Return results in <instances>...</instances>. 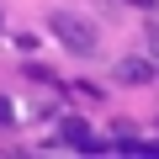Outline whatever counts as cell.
<instances>
[{"mask_svg":"<svg viewBox=\"0 0 159 159\" xmlns=\"http://www.w3.org/2000/svg\"><path fill=\"white\" fill-rule=\"evenodd\" d=\"M127 6H138V11H154V6H159V0H127Z\"/></svg>","mask_w":159,"mask_h":159,"instance_id":"5b68a950","label":"cell"},{"mask_svg":"<svg viewBox=\"0 0 159 159\" xmlns=\"http://www.w3.org/2000/svg\"><path fill=\"white\" fill-rule=\"evenodd\" d=\"M148 74H154V69H148L143 58H122V64H117V80H122V85H148Z\"/></svg>","mask_w":159,"mask_h":159,"instance_id":"3957f363","label":"cell"},{"mask_svg":"<svg viewBox=\"0 0 159 159\" xmlns=\"http://www.w3.org/2000/svg\"><path fill=\"white\" fill-rule=\"evenodd\" d=\"M48 32L69 48V53H96V27L85 16H74V11H53L48 16Z\"/></svg>","mask_w":159,"mask_h":159,"instance_id":"6da1fadb","label":"cell"},{"mask_svg":"<svg viewBox=\"0 0 159 159\" xmlns=\"http://www.w3.org/2000/svg\"><path fill=\"white\" fill-rule=\"evenodd\" d=\"M64 143H74V148H101V138L80 122V117H69V122H64Z\"/></svg>","mask_w":159,"mask_h":159,"instance_id":"7a4b0ae2","label":"cell"},{"mask_svg":"<svg viewBox=\"0 0 159 159\" xmlns=\"http://www.w3.org/2000/svg\"><path fill=\"white\" fill-rule=\"evenodd\" d=\"M11 122H16V106H11V101H0V127H11Z\"/></svg>","mask_w":159,"mask_h":159,"instance_id":"277c9868","label":"cell"}]
</instances>
